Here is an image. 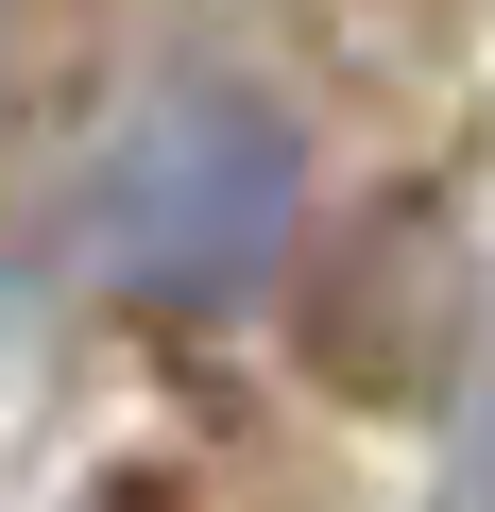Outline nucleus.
Segmentation results:
<instances>
[{
	"mask_svg": "<svg viewBox=\"0 0 495 512\" xmlns=\"http://www.w3.org/2000/svg\"><path fill=\"white\" fill-rule=\"evenodd\" d=\"M308 222V120L257 69H137L86 137V274L137 325H222L291 274Z\"/></svg>",
	"mask_w": 495,
	"mask_h": 512,
	"instance_id": "nucleus-1",
	"label": "nucleus"
},
{
	"mask_svg": "<svg viewBox=\"0 0 495 512\" xmlns=\"http://www.w3.org/2000/svg\"><path fill=\"white\" fill-rule=\"evenodd\" d=\"M69 512H188L171 478H103V495H69Z\"/></svg>",
	"mask_w": 495,
	"mask_h": 512,
	"instance_id": "nucleus-3",
	"label": "nucleus"
},
{
	"mask_svg": "<svg viewBox=\"0 0 495 512\" xmlns=\"http://www.w3.org/2000/svg\"><path fill=\"white\" fill-rule=\"evenodd\" d=\"M444 512H495V342L461 376V444H444Z\"/></svg>",
	"mask_w": 495,
	"mask_h": 512,
	"instance_id": "nucleus-2",
	"label": "nucleus"
}]
</instances>
